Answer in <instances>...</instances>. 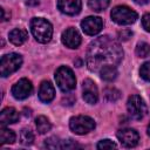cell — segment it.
<instances>
[{"label": "cell", "instance_id": "13", "mask_svg": "<svg viewBox=\"0 0 150 150\" xmlns=\"http://www.w3.org/2000/svg\"><path fill=\"white\" fill-rule=\"evenodd\" d=\"M82 7L81 0H57V8L67 15H76Z\"/></svg>", "mask_w": 150, "mask_h": 150}, {"label": "cell", "instance_id": "6", "mask_svg": "<svg viewBox=\"0 0 150 150\" xmlns=\"http://www.w3.org/2000/svg\"><path fill=\"white\" fill-rule=\"evenodd\" d=\"M69 128L71 129L73 132L77 134V135H84V134H88L89 131L94 130L95 122L89 116L79 115V116H74L70 118Z\"/></svg>", "mask_w": 150, "mask_h": 150}, {"label": "cell", "instance_id": "12", "mask_svg": "<svg viewBox=\"0 0 150 150\" xmlns=\"http://www.w3.org/2000/svg\"><path fill=\"white\" fill-rule=\"evenodd\" d=\"M61 40H62V43H63L66 47L71 48V49H75V48H77V47L80 46V43H81V35H80V33H79L75 28L69 27V28H67V29L62 33Z\"/></svg>", "mask_w": 150, "mask_h": 150}, {"label": "cell", "instance_id": "4", "mask_svg": "<svg viewBox=\"0 0 150 150\" xmlns=\"http://www.w3.org/2000/svg\"><path fill=\"white\" fill-rule=\"evenodd\" d=\"M22 63V57L20 54L9 53L1 57L0 61V74L2 77H7L8 75L16 71Z\"/></svg>", "mask_w": 150, "mask_h": 150}, {"label": "cell", "instance_id": "15", "mask_svg": "<svg viewBox=\"0 0 150 150\" xmlns=\"http://www.w3.org/2000/svg\"><path fill=\"white\" fill-rule=\"evenodd\" d=\"M18 120H19V112L12 107H7L2 109L0 112V123L2 127L15 123L18 122Z\"/></svg>", "mask_w": 150, "mask_h": 150}, {"label": "cell", "instance_id": "18", "mask_svg": "<svg viewBox=\"0 0 150 150\" xmlns=\"http://www.w3.org/2000/svg\"><path fill=\"white\" fill-rule=\"evenodd\" d=\"M35 124H36V129H38L39 134H41V135L48 132L52 128V124L46 116H38L35 120Z\"/></svg>", "mask_w": 150, "mask_h": 150}, {"label": "cell", "instance_id": "1", "mask_svg": "<svg viewBox=\"0 0 150 150\" xmlns=\"http://www.w3.org/2000/svg\"><path fill=\"white\" fill-rule=\"evenodd\" d=\"M123 59V50L118 42L110 36H100L94 40L87 50V66L91 71L100 73L105 67H117Z\"/></svg>", "mask_w": 150, "mask_h": 150}, {"label": "cell", "instance_id": "19", "mask_svg": "<svg viewBox=\"0 0 150 150\" xmlns=\"http://www.w3.org/2000/svg\"><path fill=\"white\" fill-rule=\"evenodd\" d=\"M100 76L104 81H114L117 77V69L116 67H105L100 70Z\"/></svg>", "mask_w": 150, "mask_h": 150}, {"label": "cell", "instance_id": "27", "mask_svg": "<svg viewBox=\"0 0 150 150\" xmlns=\"http://www.w3.org/2000/svg\"><path fill=\"white\" fill-rule=\"evenodd\" d=\"M131 36H132V32H131L130 29H123V30H120V32H118V38H120V40H122V41H127V40H129Z\"/></svg>", "mask_w": 150, "mask_h": 150}, {"label": "cell", "instance_id": "10", "mask_svg": "<svg viewBox=\"0 0 150 150\" xmlns=\"http://www.w3.org/2000/svg\"><path fill=\"white\" fill-rule=\"evenodd\" d=\"M103 27L102 19L98 16H88L81 21V28L87 35H96Z\"/></svg>", "mask_w": 150, "mask_h": 150}, {"label": "cell", "instance_id": "8", "mask_svg": "<svg viewBox=\"0 0 150 150\" xmlns=\"http://www.w3.org/2000/svg\"><path fill=\"white\" fill-rule=\"evenodd\" d=\"M33 91V84L27 79L19 80L13 87H12V95L16 100H25L27 98Z\"/></svg>", "mask_w": 150, "mask_h": 150}, {"label": "cell", "instance_id": "23", "mask_svg": "<svg viewBox=\"0 0 150 150\" xmlns=\"http://www.w3.org/2000/svg\"><path fill=\"white\" fill-rule=\"evenodd\" d=\"M136 55L138 57H148L150 56V45L146 42H139L136 47Z\"/></svg>", "mask_w": 150, "mask_h": 150}, {"label": "cell", "instance_id": "24", "mask_svg": "<svg viewBox=\"0 0 150 150\" xmlns=\"http://www.w3.org/2000/svg\"><path fill=\"white\" fill-rule=\"evenodd\" d=\"M45 146L48 149H63V141L57 137H49L45 142Z\"/></svg>", "mask_w": 150, "mask_h": 150}, {"label": "cell", "instance_id": "20", "mask_svg": "<svg viewBox=\"0 0 150 150\" xmlns=\"http://www.w3.org/2000/svg\"><path fill=\"white\" fill-rule=\"evenodd\" d=\"M110 0H88V6L94 12H102L109 6Z\"/></svg>", "mask_w": 150, "mask_h": 150}, {"label": "cell", "instance_id": "14", "mask_svg": "<svg viewBox=\"0 0 150 150\" xmlns=\"http://www.w3.org/2000/svg\"><path fill=\"white\" fill-rule=\"evenodd\" d=\"M55 96V90L49 81H43L39 88V98L45 103H49Z\"/></svg>", "mask_w": 150, "mask_h": 150}, {"label": "cell", "instance_id": "29", "mask_svg": "<svg viewBox=\"0 0 150 150\" xmlns=\"http://www.w3.org/2000/svg\"><path fill=\"white\" fill-rule=\"evenodd\" d=\"M25 4L27 6H36L40 4V0H25Z\"/></svg>", "mask_w": 150, "mask_h": 150}, {"label": "cell", "instance_id": "9", "mask_svg": "<svg viewBox=\"0 0 150 150\" xmlns=\"http://www.w3.org/2000/svg\"><path fill=\"white\" fill-rule=\"evenodd\" d=\"M117 138L120 143L125 148H134L137 145L139 141V135L134 129H122L117 132Z\"/></svg>", "mask_w": 150, "mask_h": 150}, {"label": "cell", "instance_id": "17", "mask_svg": "<svg viewBox=\"0 0 150 150\" xmlns=\"http://www.w3.org/2000/svg\"><path fill=\"white\" fill-rule=\"evenodd\" d=\"M15 141V134L13 130L11 129H6L5 127H2L0 129V144L5 145V144H12Z\"/></svg>", "mask_w": 150, "mask_h": 150}, {"label": "cell", "instance_id": "2", "mask_svg": "<svg viewBox=\"0 0 150 150\" xmlns=\"http://www.w3.org/2000/svg\"><path fill=\"white\" fill-rule=\"evenodd\" d=\"M30 30L35 40L40 43H47L53 35V27L50 22L43 18H33L30 21Z\"/></svg>", "mask_w": 150, "mask_h": 150}, {"label": "cell", "instance_id": "31", "mask_svg": "<svg viewBox=\"0 0 150 150\" xmlns=\"http://www.w3.org/2000/svg\"><path fill=\"white\" fill-rule=\"evenodd\" d=\"M148 135L150 136V123H149V125H148Z\"/></svg>", "mask_w": 150, "mask_h": 150}, {"label": "cell", "instance_id": "25", "mask_svg": "<svg viewBox=\"0 0 150 150\" xmlns=\"http://www.w3.org/2000/svg\"><path fill=\"white\" fill-rule=\"evenodd\" d=\"M139 75H141V77L143 80L150 82V61H148V62H145V63H143L141 66Z\"/></svg>", "mask_w": 150, "mask_h": 150}, {"label": "cell", "instance_id": "30", "mask_svg": "<svg viewBox=\"0 0 150 150\" xmlns=\"http://www.w3.org/2000/svg\"><path fill=\"white\" fill-rule=\"evenodd\" d=\"M137 5H145V4H148V1L149 0H134Z\"/></svg>", "mask_w": 150, "mask_h": 150}, {"label": "cell", "instance_id": "22", "mask_svg": "<svg viewBox=\"0 0 150 150\" xmlns=\"http://www.w3.org/2000/svg\"><path fill=\"white\" fill-rule=\"evenodd\" d=\"M20 139H21V143L23 145H30L34 141V134L30 129H22L21 134H20Z\"/></svg>", "mask_w": 150, "mask_h": 150}, {"label": "cell", "instance_id": "11", "mask_svg": "<svg viewBox=\"0 0 150 150\" xmlns=\"http://www.w3.org/2000/svg\"><path fill=\"white\" fill-rule=\"evenodd\" d=\"M82 96L83 100L89 104H95L98 100V91L95 82L90 79H87L82 83Z\"/></svg>", "mask_w": 150, "mask_h": 150}, {"label": "cell", "instance_id": "26", "mask_svg": "<svg viewBox=\"0 0 150 150\" xmlns=\"http://www.w3.org/2000/svg\"><path fill=\"white\" fill-rule=\"evenodd\" d=\"M117 145L110 139H102L97 143V149H115Z\"/></svg>", "mask_w": 150, "mask_h": 150}, {"label": "cell", "instance_id": "5", "mask_svg": "<svg viewBox=\"0 0 150 150\" xmlns=\"http://www.w3.org/2000/svg\"><path fill=\"white\" fill-rule=\"evenodd\" d=\"M111 19L118 25H131L137 20V13L128 6H116L111 11Z\"/></svg>", "mask_w": 150, "mask_h": 150}, {"label": "cell", "instance_id": "21", "mask_svg": "<svg viewBox=\"0 0 150 150\" xmlns=\"http://www.w3.org/2000/svg\"><path fill=\"white\" fill-rule=\"evenodd\" d=\"M103 94H104V98H105L108 102H115V101H117V100L121 97L120 90H117L116 88H112V87L105 88Z\"/></svg>", "mask_w": 150, "mask_h": 150}, {"label": "cell", "instance_id": "7", "mask_svg": "<svg viewBox=\"0 0 150 150\" xmlns=\"http://www.w3.org/2000/svg\"><path fill=\"white\" fill-rule=\"evenodd\" d=\"M127 109H128L130 117L134 120H142L148 112V109H146V105L143 98L138 95H131L128 98Z\"/></svg>", "mask_w": 150, "mask_h": 150}, {"label": "cell", "instance_id": "3", "mask_svg": "<svg viewBox=\"0 0 150 150\" xmlns=\"http://www.w3.org/2000/svg\"><path fill=\"white\" fill-rule=\"evenodd\" d=\"M55 81L59 88L63 93H68L73 90L76 86V79L73 70L66 66H61L55 71Z\"/></svg>", "mask_w": 150, "mask_h": 150}, {"label": "cell", "instance_id": "16", "mask_svg": "<svg viewBox=\"0 0 150 150\" xmlns=\"http://www.w3.org/2000/svg\"><path fill=\"white\" fill-rule=\"evenodd\" d=\"M8 38H9V41H11L13 45L20 46V45H22V43L27 40L28 34H27L26 30H23V29H21V28H15V29H13V30L9 32Z\"/></svg>", "mask_w": 150, "mask_h": 150}, {"label": "cell", "instance_id": "28", "mask_svg": "<svg viewBox=\"0 0 150 150\" xmlns=\"http://www.w3.org/2000/svg\"><path fill=\"white\" fill-rule=\"evenodd\" d=\"M142 26H143V28L146 32L150 33V13H146V14L143 15V18H142Z\"/></svg>", "mask_w": 150, "mask_h": 150}]
</instances>
